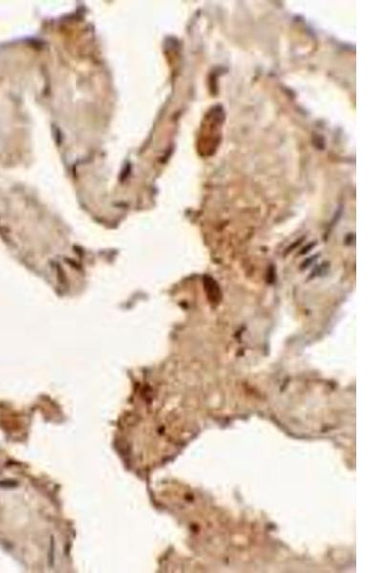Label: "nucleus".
Returning <instances> with one entry per match:
<instances>
[{"label":"nucleus","mask_w":382,"mask_h":573,"mask_svg":"<svg viewBox=\"0 0 382 573\" xmlns=\"http://www.w3.org/2000/svg\"><path fill=\"white\" fill-rule=\"evenodd\" d=\"M205 284H206V291H208V295L211 303L218 304L222 297L219 286L213 280V278L209 276L205 277Z\"/></svg>","instance_id":"nucleus-1"}]
</instances>
